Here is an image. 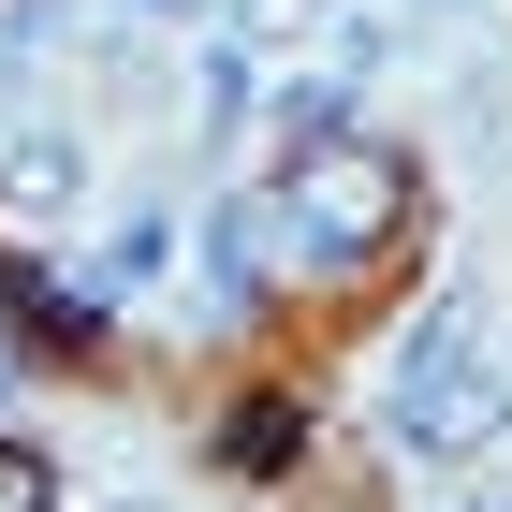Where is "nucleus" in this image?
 Returning <instances> with one entry per match:
<instances>
[{"mask_svg": "<svg viewBox=\"0 0 512 512\" xmlns=\"http://www.w3.org/2000/svg\"><path fill=\"white\" fill-rule=\"evenodd\" d=\"M381 425H395V454H425V469H454V454L498 439V381H483V322L469 308L410 322V352H395V381H381Z\"/></svg>", "mask_w": 512, "mask_h": 512, "instance_id": "f257e3e1", "label": "nucleus"}, {"mask_svg": "<svg viewBox=\"0 0 512 512\" xmlns=\"http://www.w3.org/2000/svg\"><path fill=\"white\" fill-rule=\"evenodd\" d=\"M293 205H308V249H322V264H352V249L395 235V161H366V147L322 132V147L293 161Z\"/></svg>", "mask_w": 512, "mask_h": 512, "instance_id": "f03ea898", "label": "nucleus"}, {"mask_svg": "<svg viewBox=\"0 0 512 512\" xmlns=\"http://www.w3.org/2000/svg\"><path fill=\"white\" fill-rule=\"evenodd\" d=\"M74 191H88V147H74V132H30V147L0 161V220H59Z\"/></svg>", "mask_w": 512, "mask_h": 512, "instance_id": "7ed1b4c3", "label": "nucleus"}, {"mask_svg": "<svg viewBox=\"0 0 512 512\" xmlns=\"http://www.w3.org/2000/svg\"><path fill=\"white\" fill-rule=\"evenodd\" d=\"M293 454H308V410H293V395H249L235 425H220V469H249V483L293 469Z\"/></svg>", "mask_w": 512, "mask_h": 512, "instance_id": "20e7f679", "label": "nucleus"}, {"mask_svg": "<svg viewBox=\"0 0 512 512\" xmlns=\"http://www.w3.org/2000/svg\"><path fill=\"white\" fill-rule=\"evenodd\" d=\"M278 132H293V147L352 132V74H337V59H322V74H278Z\"/></svg>", "mask_w": 512, "mask_h": 512, "instance_id": "39448f33", "label": "nucleus"}, {"mask_svg": "<svg viewBox=\"0 0 512 512\" xmlns=\"http://www.w3.org/2000/svg\"><path fill=\"white\" fill-rule=\"evenodd\" d=\"M249 103H264V74H249V30L205 44V132H249Z\"/></svg>", "mask_w": 512, "mask_h": 512, "instance_id": "423d86ee", "label": "nucleus"}, {"mask_svg": "<svg viewBox=\"0 0 512 512\" xmlns=\"http://www.w3.org/2000/svg\"><path fill=\"white\" fill-rule=\"evenodd\" d=\"M264 249H278V220H264V205H220V293H235V308L264 293Z\"/></svg>", "mask_w": 512, "mask_h": 512, "instance_id": "0eeeda50", "label": "nucleus"}, {"mask_svg": "<svg viewBox=\"0 0 512 512\" xmlns=\"http://www.w3.org/2000/svg\"><path fill=\"white\" fill-rule=\"evenodd\" d=\"M176 264V220H118V235H103V278H161Z\"/></svg>", "mask_w": 512, "mask_h": 512, "instance_id": "6e6552de", "label": "nucleus"}, {"mask_svg": "<svg viewBox=\"0 0 512 512\" xmlns=\"http://www.w3.org/2000/svg\"><path fill=\"white\" fill-rule=\"evenodd\" d=\"M0 512H44V454H15V439H0Z\"/></svg>", "mask_w": 512, "mask_h": 512, "instance_id": "1a4fd4ad", "label": "nucleus"}, {"mask_svg": "<svg viewBox=\"0 0 512 512\" xmlns=\"http://www.w3.org/2000/svg\"><path fill=\"white\" fill-rule=\"evenodd\" d=\"M425 15H469V0H425Z\"/></svg>", "mask_w": 512, "mask_h": 512, "instance_id": "9d476101", "label": "nucleus"}]
</instances>
